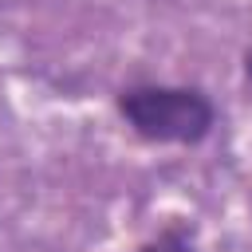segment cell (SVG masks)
I'll list each match as a JSON object with an SVG mask.
<instances>
[{"instance_id": "1", "label": "cell", "mask_w": 252, "mask_h": 252, "mask_svg": "<svg viewBox=\"0 0 252 252\" xmlns=\"http://www.w3.org/2000/svg\"><path fill=\"white\" fill-rule=\"evenodd\" d=\"M118 114L138 138L161 146H197L217 126V106L197 87H126L118 94Z\"/></svg>"}, {"instance_id": "3", "label": "cell", "mask_w": 252, "mask_h": 252, "mask_svg": "<svg viewBox=\"0 0 252 252\" xmlns=\"http://www.w3.org/2000/svg\"><path fill=\"white\" fill-rule=\"evenodd\" d=\"M244 75H248V83H252V47L244 51Z\"/></svg>"}, {"instance_id": "2", "label": "cell", "mask_w": 252, "mask_h": 252, "mask_svg": "<svg viewBox=\"0 0 252 252\" xmlns=\"http://www.w3.org/2000/svg\"><path fill=\"white\" fill-rule=\"evenodd\" d=\"M134 252H197V244H193L189 228H181V224H169V228H161L158 236H150L146 244H138Z\"/></svg>"}]
</instances>
